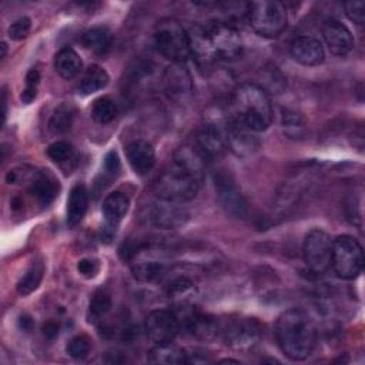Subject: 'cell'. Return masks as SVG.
I'll use <instances>...</instances> for the list:
<instances>
[{
    "mask_svg": "<svg viewBox=\"0 0 365 365\" xmlns=\"http://www.w3.org/2000/svg\"><path fill=\"white\" fill-rule=\"evenodd\" d=\"M6 53H7V44L3 41L1 43V58L6 57Z\"/></svg>",
    "mask_w": 365,
    "mask_h": 365,
    "instance_id": "48",
    "label": "cell"
},
{
    "mask_svg": "<svg viewBox=\"0 0 365 365\" xmlns=\"http://www.w3.org/2000/svg\"><path fill=\"white\" fill-rule=\"evenodd\" d=\"M163 90L168 100L184 104L192 96V78L182 63H171L163 73Z\"/></svg>",
    "mask_w": 365,
    "mask_h": 365,
    "instance_id": "11",
    "label": "cell"
},
{
    "mask_svg": "<svg viewBox=\"0 0 365 365\" xmlns=\"http://www.w3.org/2000/svg\"><path fill=\"white\" fill-rule=\"evenodd\" d=\"M167 295L177 307H185L187 304L194 301L197 295V287L190 278L180 277L168 285Z\"/></svg>",
    "mask_w": 365,
    "mask_h": 365,
    "instance_id": "29",
    "label": "cell"
},
{
    "mask_svg": "<svg viewBox=\"0 0 365 365\" xmlns=\"http://www.w3.org/2000/svg\"><path fill=\"white\" fill-rule=\"evenodd\" d=\"M104 170L108 175L114 177L120 171V158L115 151H108L104 158Z\"/></svg>",
    "mask_w": 365,
    "mask_h": 365,
    "instance_id": "42",
    "label": "cell"
},
{
    "mask_svg": "<svg viewBox=\"0 0 365 365\" xmlns=\"http://www.w3.org/2000/svg\"><path fill=\"white\" fill-rule=\"evenodd\" d=\"M91 348V341L87 335L80 334L73 336L68 344H67V354L74 358V359H81L84 356H87V354L90 352Z\"/></svg>",
    "mask_w": 365,
    "mask_h": 365,
    "instance_id": "37",
    "label": "cell"
},
{
    "mask_svg": "<svg viewBox=\"0 0 365 365\" xmlns=\"http://www.w3.org/2000/svg\"><path fill=\"white\" fill-rule=\"evenodd\" d=\"M110 308H111L110 294L106 289H98L93 294L90 299V305H88L90 318H93V321H98L108 314Z\"/></svg>",
    "mask_w": 365,
    "mask_h": 365,
    "instance_id": "35",
    "label": "cell"
},
{
    "mask_svg": "<svg viewBox=\"0 0 365 365\" xmlns=\"http://www.w3.org/2000/svg\"><path fill=\"white\" fill-rule=\"evenodd\" d=\"M117 115V106L110 97H100L93 103L91 117L98 124L111 123Z\"/></svg>",
    "mask_w": 365,
    "mask_h": 365,
    "instance_id": "33",
    "label": "cell"
},
{
    "mask_svg": "<svg viewBox=\"0 0 365 365\" xmlns=\"http://www.w3.org/2000/svg\"><path fill=\"white\" fill-rule=\"evenodd\" d=\"M111 31L107 27L103 26H97V27H91L88 30H86L81 36V43L83 46L93 51L94 54H106L110 47H111Z\"/></svg>",
    "mask_w": 365,
    "mask_h": 365,
    "instance_id": "26",
    "label": "cell"
},
{
    "mask_svg": "<svg viewBox=\"0 0 365 365\" xmlns=\"http://www.w3.org/2000/svg\"><path fill=\"white\" fill-rule=\"evenodd\" d=\"M41 331H43V335H44L47 339H53V338H56V336L58 335V325H57V322H54V321H47V322L43 325Z\"/></svg>",
    "mask_w": 365,
    "mask_h": 365,
    "instance_id": "44",
    "label": "cell"
},
{
    "mask_svg": "<svg viewBox=\"0 0 365 365\" xmlns=\"http://www.w3.org/2000/svg\"><path fill=\"white\" fill-rule=\"evenodd\" d=\"M187 33L190 41V56H192L201 70H208L217 60V56L214 53L205 26L195 24Z\"/></svg>",
    "mask_w": 365,
    "mask_h": 365,
    "instance_id": "15",
    "label": "cell"
},
{
    "mask_svg": "<svg viewBox=\"0 0 365 365\" xmlns=\"http://www.w3.org/2000/svg\"><path fill=\"white\" fill-rule=\"evenodd\" d=\"M331 267L342 279H355L364 267V251L358 240L351 235H339L332 240Z\"/></svg>",
    "mask_w": 365,
    "mask_h": 365,
    "instance_id": "6",
    "label": "cell"
},
{
    "mask_svg": "<svg viewBox=\"0 0 365 365\" xmlns=\"http://www.w3.org/2000/svg\"><path fill=\"white\" fill-rule=\"evenodd\" d=\"M30 27H31V20L29 17H20L10 24L7 34L11 40H23L24 37H27Z\"/></svg>",
    "mask_w": 365,
    "mask_h": 365,
    "instance_id": "40",
    "label": "cell"
},
{
    "mask_svg": "<svg viewBox=\"0 0 365 365\" xmlns=\"http://www.w3.org/2000/svg\"><path fill=\"white\" fill-rule=\"evenodd\" d=\"M36 96H37V87L26 84V88L21 93V101L24 104H30L36 98Z\"/></svg>",
    "mask_w": 365,
    "mask_h": 365,
    "instance_id": "45",
    "label": "cell"
},
{
    "mask_svg": "<svg viewBox=\"0 0 365 365\" xmlns=\"http://www.w3.org/2000/svg\"><path fill=\"white\" fill-rule=\"evenodd\" d=\"M144 331L154 344L173 341L180 331L177 315L168 309H154L144 319Z\"/></svg>",
    "mask_w": 365,
    "mask_h": 365,
    "instance_id": "13",
    "label": "cell"
},
{
    "mask_svg": "<svg viewBox=\"0 0 365 365\" xmlns=\"http://www.w3.org/2000/svg\"><path fill=\"white\" fill-rule=\"evenodd\" d=\"M187 354L178 345L170 342L155 344L147 354V361L150 364H160V365H180L185 364Z\"/></svg>",
    "mask_w": 365,
    "mask_h": 365,
    "instance_id": "22",
    "label": "cell"
},
{
    "mask_svg": "<svg viewBox=\"0 0 365 365\" xmlns=\"http://www.w3.org/2000/svg\"><path fill=\"white\" fill-rule=\"evenodd\" d=\"M164 272V264L158 259H140L133 264V274L135 279L151 282L158 279Z\"/></svg>",
    "mask_w": 365,
    "mask_h": 365,
    "instance_id": "31",
    "label": "cell"
},
{
    "mask_svg": "<svg viewBox=\"0 0 365 365\" xmlns=\"http://www.w3.org/2000/svg\"><path fill=\"white\" fill-rule=\"evenodd\" d=\"M251 131L237 115H234L225 130L227 144L237 157H248L257 151L259 143Z\"/></svg>",
    "mask_w": 365,
    "mask_h": 365,
    "instance_id": "14",
    "label": "cell"
},
{
    "mask_svg": "<svg viewBox=\"0 0 365 365\" xmlns=\"http://www.w3.org/2000/svg\"><path fill=\"white\" fill-rule=\"evenodd\" d=\"M77 269L83 277L93 278L98 272V264H97V261H94L91 258H83L78 261Z\"/></svg>",
    "mask_w": 365,
    "mask_h": 365,
    "instance_id": "41",
    "label": "cell"
},
{
    "mask_svg": "<svg viewBox=\"0 0 365 365\" xmlns=\"http://www.w3.org/2000/svg\"><path fill=\"white\" fill-rule=\"evenodd\" d=\"M197 148L205 157H220L227 150V135L214 123H205L197 131Z\"/></svg>",
    "mask_w": 365,
    "mask_h": 365,
    "instance_id": "18",
    "label": "cell"
},
{
    "mask_svg": "<svg viewBox=\"0 0 365 365\" xmlns=\"http://www.w3.org/2000/svg\"><path fill=\"white\" fill-rule=\"evenodd\" d=\"M187 354V359L185 364H208L211 362V358L207 352L200 351V349H191V352H185Z\"/></svg>",
    "mask_w": 365,
    "mask_h": 365,
    "instance_id": "43",
    "label": "cell"
},
{
    "mask_svg": "<svg viewBox=\"0 0 365 365\" xmlns=\"http://www.w3.org/2000/svg\"><path fill=\"white\" fill-rule=\"evenodd\" d=\"M302 252L307 267L314 274H325L331 267L332 240L325 231L315 228L307 234Z\"/></svg>",
    "mask_w": 365,
    "mask_h": 365,
    "instance_id": "8",
    "label": "cell"
},
{
    "mask_svg": "<svg viewBox=\"0 0 365 365\" xmlns=\"http://www.w3.org/2000/svg\"><path fill=\"white\" fill-rule=\"evenodd\" d=\"M275 338L287 358L302 361L311 355L315 346L317 329L314 321L304 309L291 308L278 317Z\"/></svg>",
    "mask_w": 365,
    "mask_h": 365,
    "instance_id": "1",
    "label": "cell"
},
{
    "mask_svg": "<svg viewBox=\"0 0 365 365\" xmlns=\"http://www.w3.org/2000/svg\"><path fill=\"white\" fill-rule=\"evenodd\" d=\"M38 81H40V73H38L36 68H31V70L27 73V76H26V84H27V86H36V87H37Z\"/></svg>",
    "mask_w": 365,
    "mask_h": 365,
    "instance_id": "46",
    "label": "cell"
},
{
    "mask_svg": "<svg viewBox=\"0 0 365 365\" xmlns=\"http://www.w3.org/2000/svg\"><path fill=\"white\" fill-rule=\"evenodd\" d=\"M217 58L232 61L242 54V38L230 21L212 20L205 24Z\"/></svg>",
    "mask_w": 365,
    "mask_h": 365,
    "instance_id": "7",
    "label": "cell"
},
{
    "mask_svg": "<svg viewBox=\"0 0 365 365\" xmlns=\"http://www.w3.org/2000/svg\"><path fill=\"white\" fill-rule=\"evenodd\" d=\"M30 192L41 205H48L58 192V181L47 170L38 171L30 182Z\"/></svg>",
    "mask_w": 365,
    "mask_h": 365,
    "instance_id": "23",
    "label": "cell"
},
{
    "mask_svg": "<svg viewBox=\"0 0 365 365\" xmlns=\"http://www.w3.org/2000/svg\"><path fill=\"white\" fill-rule=\"evenodd\" d=\"M214 185L221 207L234 218H244L248 212V202L235 185L230 174L218 171L214 175Z\"/></svg>",
    "mask_w": 365,
    "mask_h": 365,
    "instance_id": "12",
    "label": "cell"
},
{
    "mask_svg": "<svg viewBox=\"0 0 365 365\" xmlns=\"http://www.w3.org/2000/svg\"><path fill=\"white\" fill-rule=\"evenodd\" d=\"M322 36L329 51L335 56L344 57L354 48V37L351 30L338 20L325 21Z\"/></svg>",
    "mask_w": 365,
    "mask_h": 365,
    "instance_id": "16",
    "label": "cell"
},
{
    "mask_svg": "<svg viewBox=\"0 0 365 365\" xmlns=\"http://www.w3.org/2000/svg\"><path fill=\"white\" fill-rule=\"evenodd\" d=\"M281 123H282V128L287 135H289L292 138H298L304 134L305 121L299 113H297L294 110H288V108L284 110Z\"/></svg>",
    "mask_w": 365,
    "mask_h": 365,
    "instance_id": "36",
    "label": "cell"
},
{
    "mask_svg": "<svg viewBox=\"0 0 365 365\" xmlns=\"http://www.w3.org/2000/svg\"><path fill=\"white\" fill-rule=\"evenodd\" d=\"M125 153L127 160L135 174L144 175L154 167L155 151L148 141L134 140L127 145Z\"/></svg>",
    "mask_w": 365,
    "mask_h": 365,
    "instance_id": "19",
    "label": "cell"
},
{
    "mask_svg": "<svg viewBox=\"0 0 365 365\" xmlns=\"http://www.w3.org/2000/svg\"><path fill=\"white\" fill-rule=\"evenodd\" d=\"M154 44L160 54L173 63H182L190 57L188 33L174 19H163L157 23Z\"/></svg>",
    "mask_w": 365,
    "mask_h": 365,
    "instance_id": "4",
    "label": "cell"
},
{
    "mask_svg": "<svg viewBox=\"0 0 365 365\" xmlns=\"http://www.w3.org/2000/svg\"><path fill=\"white\" fill-rule=\"evenodd\" d=\"M107 84H108L107 71L103 67L93 64L86 70V73L80 81L78 91L84 96H88V94H93V93L104 88Z\"/></svg>",
    "mask_w": 365,
    "mask_h": 365,
    "instance_id": "30",
    "label": "cell"
},
{
    "mask_svg": "<svg viewBox=\"0 0 365 365\" xmlns=\"http://www.w3.org/2000/svg\"><path fill=\"white\" fill-rule=\"evenodd\" d=\"M184 329L191 338L200 341H211L218 334V324L212 317L207 314L192 312L185 318Z\"/></svg>",
    "mask_w": 365,
    "mask_h": 365,
    "instance_id": "21",
    "label": "cell"
},
{
    "mask_svg": "<svg viewBox=\"0 0 365 365\" xmlns=\"http://www.w3.org/2000/svg\"><path fill=\"white\" fill-rule=\"evenodd\" d=\"M44 274V264L41 261H36L30 265L26 274L17 282V292L20 295H29L40 285Z\"/></svg>",
    "mask_w": 365,
    "mask_h": 365,
    "instance_id": "32",
    "label": "cell"
},
{
    "mask_svg": "<svg viewBox=\"0 0 365 365\" xmlns=\"http://www.w3.org/2000/svg\"><path fill=\"white\" fill-rule=\"evenodd\" d=\"M221 364H224V362H235V364H238L240 361H237V359H230V358H227V359H222V361H220Z\"/></svg>",
    "mask_w": 365,
    "mask_h": 365,
    "instance_id": "49",
    "label": "cell"
},
{
    "mask_svg": "<svg viewBox=\"0 0 365 365\" xmlns=\"http://www.w3.org/2000/svg\"><path fill=\"white\" fill-rule=\"evenodd\" d=\"M47 155L57 163H64L71 158L73 147L67 141H54L47 148Z\"/></svg>",
    "mask_w": 365,
    "mask_h": 365,
    "instance_id": "38",
    "label": "cell"
},
{
    "mask_svg": "<svg viewBox=\"0 0 365 365\" xmlns=\"http://www.w3.org/2000/svg\"><path fill=\"white\" fill-rule=\"evenodd\" d=\"M128 205H130V200L121 191H114L108 194L104 198L101 205V212L106 222L110 227H117L118 222L125 217L128 211Z\"/></svg>",
    "mask_w": 365,
    "mask_h": 365,
    "instance_id": "24",
    "label": "cell"
},
{
    "mask_svg": "<svg viewBox=\"0 0 365 365\" xmlns=\"http://www.w3.org/2000/svg\"><path fill=\"white\" fill-rule=\"evenodd\" d=\"M147 220L155 228L177 230L187 224L190 220V211L184 202L157 198L147 208Z\"/></svg>",
    "mask_w": 365,
    "mask_h": 365,
    "instance_id": "9",
    "label": "cell"
},
{
    "mask_svg": "<svg viewBox=\"0 0 365 365\" xmlns=\"http://www.w3.org/2000/svg\"><path fill=\"white\" fill-rule=\"evenodd\" d=\"M344 9H345V14L348 16V19L359 26L364 24L365 21V3L358 0V1H346L344 3Z\"/></svg>",
    "mask_w": 365,
    "mask_h": 365,
    "instance_id": "39",
    "label": "cell"
},
{
    "mask_svg": "<svg viewBox=\"0 0 365 365\" xmlns=\"http://www.w3.org/2000/svg\"><path fill=\"white\" fill-rule=\"evenodd\" d=\"M20 325H21V328L24 329V331H30L31 329V327H33V321H31V318L30 317H21L20 318Z\"/></svg>",
    "mask_w": 365,
    "mask_h": 365,
    "instance_id": "47",
    "label": "cell"
},
{
    "mask_svg": "<svg viewBox=\"0 0 365 365\" xmlns=\"http://www.w3.org/2000/svg\"><path fill=\"white\" fill-rule=\"evenodd\" d=\"M262 325L255 318H240L230 324L225 331V342L238 352L252 351L262 338Z\"/></svg>",
    "mask_w": 365,
    "mask_h": 365,
    "instance_id": "10",
    "label": "cell"
},
{
    "mask_svg": "<svg viewBox=\"0 0 365 365\" xmlns=\"http://www.w3.org/2000/svg\"><path fill=\"white\" fill-rule=\"evenodd\" d=\"M54 66L57 73L66 78V80H71L74 78L80 70H81V58L80 56L70 47H64L61 48L57 54H56V60H54Z\"/></svg>",
    "mask_w": 365,
    "mask_h": 365,
    "instance_id": "28",
    "label": "cell"
},
{
    "mask_svg": "<svg viewBox=\"0 0 365 365\" xmlns=\"http://www.w3.org/2000/svg\"><path fill=\"white\" fill-rule=\"evenodd\" d=\"M88 207V191L86 188V185L83 184H77L71 188L68 198H67V210H66V215H67V224L70 227L77 225Z\"/></svg>",
    "mask_w": 365,
    "mask_h": 365,
    "instance_id": "25",
    "label": "cell"
},
{
    "mask_svg": "<svg viewBox=\"0 0 365 365\" xmlns=\"http://www.w3.org/2000/svg\"><path fill=\"white\" fill-rule=\"evenodd\" d=\"M235 115L254 133L265 131L272 121V104L268 93L255 83H242L234 91Z\"/></svg>",
    "mask_w": 365,
    "mask_h": 365,
    "instance_id": "2",
    "label": "cell"
},
{
    "mask_svg": "<svg viewBox=\"0 0 365 365\" xmlns=\"http://www.w3.org/2000/svg\"><path fill=\"white\" fill-rule=\"evenodd\" d=\"M248 21L258 36L275 38L287 29L285 4L268 0L248 3Z\"/></svg>",
    "mask_w": 365,
    "mask_h": 365,
    "instance_id": "5",
    "label": "cell"
},
{
    "mask_svg": "<svg viewBox=\"0 0 365 365\" xmlns=\"http://www.w3.org/2000/svg\"><path fill=\"white\" fill-rule=\"evenodd\" d=\"M76 114H77V110L73 104H70V103L58 104L48 118V123H47L48 131L51 134L67 133L73 125Z\"/></svg>",
    "mask_w": 365,
    "mask_h": 365,
    "instance_id": "27",
    "label": "cell"
},
{
    "mask_svg": "<svg viewBox=\"0 0 365 365\" xmlns=\"http://www.w3.org/2000/svg\"><path fill=\"white\" fill-rule=\"evenodd\" d=\"M291 57L302 66H318L324 61L325 53L319 40L311 36H298L289 44Z\"/></svg>",
    "mask_w": 365,
    "mask_h": 365,
    "instance_id": "17",
    "label": "cell"
},
{
    "mask_svg": "<svg viewBox=\"0 0 365 365\" xmlns=\"http://www.w3.org/2000/svg\"><path fill=\"white\" fill-rule=\"evenodd\" d=\"M200 187L201 181L173 163L158 175L153 190L157 198L187 202L197 195Z\"/></svg>",
    "mask_w": 365,
    "mask_h": 365,
    "instance_id": "3",
    "label": "cell"
},
{
    "mask_svg": "<svg viewBox=\"0 0 365 365\" xmlns=\"http://www.w3.org/2000/svg\"><path fill=\"white\" fill-rule=\"evenodd\" d=\"M173 163L202 182L205 175V155L197 147L188 144L178 147L173 155Z\"/></svg>",
    "mask_w": 365,
    "mask_h": 365,
    "instance_id": "20",
    "label": "cell"
},
{
    "mask_svg": "<svg viewBox=\"0 0 365 365\" xmlns=\"http://www.w3.org/2000/svg\"><path fill=\"white\" fill-rule=\"evenodd\" d=\"M262 84L261 86L267 93H275L279 94L287 88V77L282 74V71L275 66H267L262 68Z\"/></svg>",
    "mask_w": 365,
    "mask_h": 365,
    "instance_id": "34",
    "label": "cell"
}]
</instances>
